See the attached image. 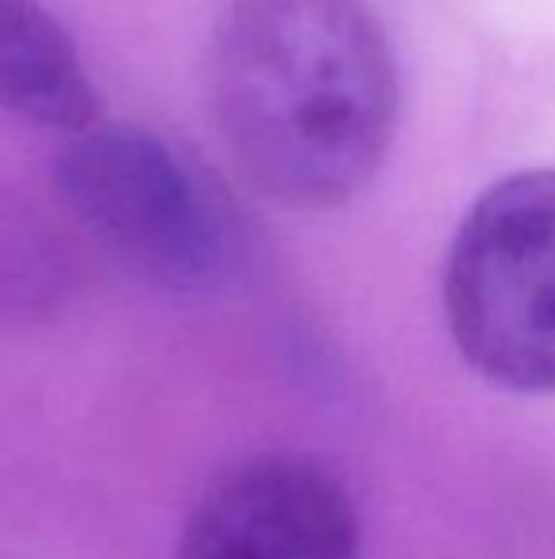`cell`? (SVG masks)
<instances>
[{
	"mask_svg": "<svg viewBox=\"0 0 555 559\" xmlns=\"http://www.w3.org/2000/svg\"><path fill=\"white\" fill-rule=\"evenodd\" d=\"M445 320L495 389L555 392V168L491 183L449 243Z\"/></svg>",
	"mask_w": 555,
	"mask_h": 559,
	"instance_id": "7a4b0ae2",
	"label": "cell"
},
{
	"mask_svg": "<svg viewBox=\"0 0 555 559\" xmlns=\"http://www.w3.org/2000/svg\"><path fill=\"white\" fill-rule=\"evenodd\" d=\"M209 104L232 164L286 210L350 202L388 156L400 69L370 0H229Z\"/></svg>",
	"mask_w": 555,
	"mask_h": 559,
	"instance_id": "6da1fadb",
	"label": "cell"
},
{
	"mask_svg": "<svg viewBox=\"0 0 555 559\" xmlns=\"http://www.w3.org/2000/svg\"><path fill=\"white\" fill-rule=\"evenodd\" d=\"M0 111L61 133L99 122L96 81L38 0H0Z\"/></svg>",
	"mask_w": 555,
	"mask_h": 559,
	"instance_id": "5b68a950",
	"label": "cell"
},
{
	"mask_svg": "<svg viewBox=\"0 0 555 559\" xmlns=\"http://www.w3.org/2000/svg\"><path fill=\"white\" fill-rule=\"evenodd\" d=\"M53 183L107 251L164 286H206L229 263L225 202L198 168L141 126L92 122L69 133Z\"/></svg>",
	"mask_w": 555,
	"mask_h": 559,
	"instance_id": "3957f363",
	"label": "cell"
},
{
	"mask_svg": "<svg viewBox=\"0 0 555 559\" xmlns=\"http://www.w3.org/2000/svg\"><path fill=\"white\" fill-rule=\"evenodd\" d=\"M176 559H362L354 499L312 456H260L202 495Z\"/></svg>",
	"mask_w": 555,
	"mask_h": 559,
	"instance_id": "277c9868",
	"label": "cell"
}]
</instances>
